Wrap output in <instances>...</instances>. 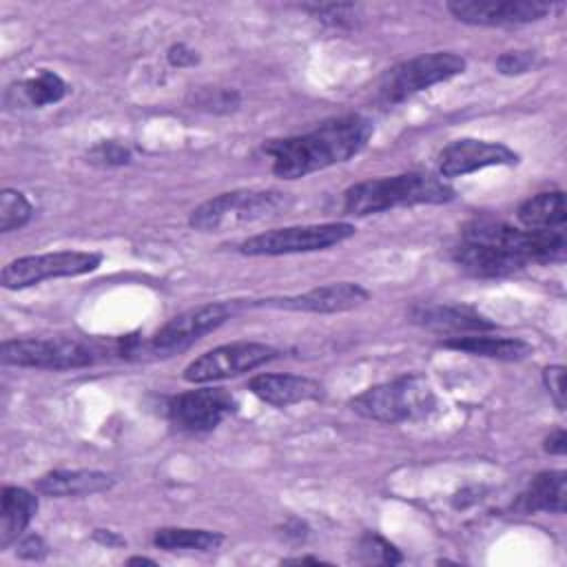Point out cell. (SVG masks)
I'll return each instance as SVG.
<instances>
[{
  "mask_svg": "<svg viewBox=\"0 0 567 567\" xmlns=\"http://www.w3.org/2000/svg\"><path fill=\"white\" fill-rule=\"evenodd\" d=\"M372 131V120L350 113L326 120L308 133L270 140L264 144V153L270 157L277 177L297 179L359 155Z\"/></svg>",
  "mask_w": 567,
  "mask_h": 567,
  "instance_id": "cell-1",
  "label": "cell"
},
{
  "mask_svg": "<svg viewBox=\"0 0 567 567\" xmlns=\"http://www.w3.org/2000/svg\"><path fill=\"white\" fill-rule=\"evenodd\" d=\"M454 197L452 186L432 173H401L374 177L350 186L343 195V210L354 217L383 213L396 206L445 204Z\"/></svg>",
  "mask_w": 567,
  "mask_h": 567,
  "instance_id": "cell-2",
  "label": "cell"
},
{
  "mask_svg": "<svg viewBox=\"0 0 567 567\" xmlns=\"http://www.w3.org/2000/svg\"><path fill=\"white\" fill-rule=\"evenodd\" d=\"M290 197L281 190H228L193 208L188 224L199 233H224L281 215Z\"/></svg>",
  "mask_w": 567,
  "mask_h": 567,
  "instance_id": "cell-3",
  "label": "cell"
},
{
  "mask_svg": "<svg viewBox=\"0 0 567 567\" xmlns=\"http://www.w3.org/2000/svg\"><path fill=\"white\" fill-rule=\"evenodd\" d=\"M436 399L421 374H403L394 381L372 385L350 399L352 412L379 423L414 421L432 412Z\"/></svg>",
  "mask_w": 567,
  "mask_h": 567,
  "instance_id": "cell-4",
  "label": "cell"
},
{
  "mask_svg": "<svg viewBox=\"0 0 567 567\" xmlns=\"http://www.w3.org/2000/svg\"><path fill=\"white\" fill-rule=\"evenodd\" d=\"M465 71V58L452 51L423 53L388 69L379 82V102L394 106L414 93H421L434 84L447 82Z\"/></svg>",
  "mask_w": 567,
  "mask_h": 567,
  "instance_id": "cell-5",
  "label": "cell"
},
{
  "mask_svg": "<svg viewBox=\"0 0 567 567\" xmlns=\"http://www.w3.org/2000/svg\"><path fill=\"white\" fill-rule=\"evenodd\" d=\"M97 348L73 337H24L9 339L0 348L4 365L35 370H75L95 361Z\"/></svg>",
  "mask_w": 567,
  "mask_h": 567,
  "instance_id": "cell-6",
  "label": "cell"
},
{
  "mask_svg": "<svg viewBox=\"0 0 567 567\" xmlns=\"http://www.w3.org/2000/svg\"><path fill=\"white\" fill-rule=\"evenodd\" d=\"M357 228L348 221H328V224H306V226H286L259 233L239 244V252L252 257H277L295 252H315L332 248L350 239Z\"/></svg>",
  "mask_w": 567,
  "mask_h": 567,
  "instance_id": "cell-7",
  "label": "cell"
},
{
  "mask_svg": "<svg viewBox=\"0 0 567 567\" xmlns=\"http://www.w3.org/2000/svg\"><path fill=\"white\" fill-rule=\"evenodd\" d=\"M100 264L102 255L89 250H55L42 255H27L9 261L2 268L0 284L7 290H22L47 279L80 277L93 272Z\"/></svg>",
  "mask_w": 567,
  "mask_h": 567,
  "instance_id": "cell-8",
  "label": "cell"
},
{
  "mask_svg": "<svg viewBox=\"0 0 567 567\" xmlns=\"http://www.w3.org/2000/svg\"><path fill=\"white\" fill-rule=\"evenodd\" d=\"M239 310V301H215L190 310H184L168 319L151 339V352L155 357H173L188 350L204 334L217 330Z\"/></svg>",
  "mask_w": 567,
  "mask_h": 567,
  "instance_id": "cell-9",
  "label": "cell"
},
{
  "mask_svg": "<svg viewBox=\"0 0 567 567\" xmlns=\"http://www.w3.org/2000/svg\"><path fill=\"white\" fill-rule=\"evenodd\" d=\"M279 354L277 348L259 341H235L217 346L184 368V381L188 383H210L250 372Z\"/></svg>",
  "mask_w": 567,
  "mask_h": 567,
  "instance_id": "cell-10",
  "label": "cell"
},
{
  "mask_svg": "<svg viewBox=\"0 0 567 567\" xmlns=\"http://www.w3.org/2000/svg\"><path fill=\"white\" fill-rule=\"evenodd\" d=\"M235 412V399L224 388H197L182 392L168 403V419L184 432L215 430L228 414Z\"/></svg>",
  "mask_w": 567,
  "mask_h": 567,
  "instance_id": "cell-11",
  "label": "cell"
},
{
  "mask_svg": "<svg viewBox=\"0 0 567 567\" xmlns=\"http://www.w3.org/2000/svg\"><path fill=\"white\" fill-rule=\"evenodd\" d=\"M445 9L472 27H509L536 22L551 13L554 4L543 0H454Z\"/></svg>",
  "mask_w": 567,
  "mask_h": 567,
  "instance_id": "cell-12",
  "label": "cell"
},
{
  "mask_svg": "<svg viewBox=\"0 0 567 567\" xmlns=\"http://www.w3.org/2000/svg\"><path fill=\"white\" fill-rule=\"evenodd\" d=\"M370 292L352 281H337L326 284L299 295L288 297H270V299H257L252 306L257 308H279V310H295V312H317V315H332V312H346L361 303H365Z\"/></svg>",
  "mask_w": 567,
  "mask_h": 567,
  "instance_id": "cell-13",
  "label": "cell"
},
{
  "mask_svg": "<svg viewBox=\"0 0 567 567\" xmlns=\"http://www.w3.org/2000/svg\"><path fill=\"white\" fill-rule=\"evenodd\" d=\"M516 162H518V155L501 142L461 137L441 151L439 175L454 179L487 166H512Z\"/></svg>",
  "mask_w": 567,
  "mask_h": 567,
  "instance_id": "cell-14",
  "label": "cell"
},
{
  "mask_svg": "<svg viewBox=\"0 0 567 567\" xmlns=\"http://www.w3.org/2000/svg\"><path fill=\"white\" fill-rule=\"evenodd\" d=\"M452 259L458 268H463L472 277L494 279L507 277L527 266V261L505 246L481 244V241H465L461 239L452 248Z\"/></svg>",
  "mask_w": 567,
  "mask_h": 567,
  "instance_id": "cell-15",
  "label": "cell"
},
{
  "mask_svg": "<svg viewBox=\"0 0 567 567\" xmlns=\"http://www.w3.org/2000/svg\"><path fill=\"white\" fill-rule=\"evenodd\" d=\"M410 319L432 332H485L494 330V321L474 310L472 306H441V303H421L410 310Z\"/></svg>",
  "mask_w": 567,
  "mask_h": 567,
  "instance_id": "cell-16",
  "label": "cell"
},
{
  "mask_svg": "<svg viewBox=\"0 0 567 567\" xmlns=\"http://www.w3.org/2000/svg\"><path fill=\"white\" fill-rule=\"evenodd\" d=\"M248 390L275 408H288L303 401H317L323 394L319 381L301 374H257L248 381Z\"/></svg>",
  "mask_w": 567,
  "mask_h": 567,
  "instance_id": "cell-17",
  "label": "cell"
},
{
  "mask_svg": "<svg viewBox=\"0 0 567 567\" xmlns=\"http://www.w3.org/2000/svg\"><path fill=\"white\" fill-rule=\"evenodd\" d=\"M115 478L97 470H53L35 481V489L44 496H89L111 489Z\"/></svg>",
  "mask_w": 567,
  "mask_h": 567,
  "instance_id": "cell-18",
  "label": "cell"
},
{
  "mask_svg": "<svg viewBox=\"0 0 567 567\" xmlns=\"http://www.w3.org/2000/svg\"><path fill=\"white\" fill-rule=\"evenodd\" d=\"M0 549H7L11 543L20 540L27 525L38 512V498L24 489L7 485L0 496Z\"/></svg>",
  "mask_w": 567,
  "mask_h": 567,
  "instance_id": "cell-19",
  "label": "cell"
},
{
  "mask_svg": "<svg viewBox=\"0 0 567 567\" xmlns=\"http://www.w3.org/2000/svg\"><path fill=\"white\" fill-rule=\"evenodd\" d=\"M443 348L474 354V357H489L498 361H520L534 352V348L514 337H485V334H474V337H450L443 341Z\"/></svg>",
  "mask_w": 567,
  "mask_h": 567,
  "instance_id": "cell-20",
  "label": "cell"
},
{
  "mask_svg": "<svg viewBox=\"0 0 567 567\" xmlns=\"http://www.w3.org/2000/svg\"><path fill=\"white\" fill-rule=\"evenodd\" d=\"M518 221L527 230H565V224H567L565 193L547 190L525 199L518 208Z\"/></svg>",
  "mask_w": 567,
  "mask_h": 567,
  "instance_id": "cell-21",
  "label": "cell"
},
{
  "mask_svg": "<svg viewBox=\"0 0 567 567\" xmlns=\"http://www.w3.org/2000/svg\"><path fill=\"white\" fill-rule=\"evenodd\" d=\"M565 496H567V474L563 470L540 472L520 496L518 505L523 512H565Z\"/></svg>",
  "mask_w": 567,
  "mask_h": 567,
  "instance_id": "cell-22",
  "label": "cell"
},
{
  "mask_svg": "<svg viewBox=\"0 0 567 567\" xmlns=\"http://www.w3.org/2000/svg\"><path fill=\"white\" fill-rule=\"evenodd\" d=\"M11 93L18 95L20 104L47 106V104L60 102L66 95V84L58 73L49 71V69H40V73H35L33 78L13 86ZM18 100H16V104H18Z\"/></svg>",
  "mask_w": 567,
  "mask_h": 567,
  "instance_id": "cell-23",
  "label": "cell"
},
{
  "mask_svg": "<svg viewBox=\"0 0 567 567\" xmlns=\"http://www.w3.org/2000/svg\"><path fill=\"white\" fill-rule=\"evenodd\" d=\"M221 543H224V536L219 532L190 529V527H162L153 536V545L166 551H175V549L213 551Z\"/></svg>",
  "mask_w": 567,
  "mask_h": 567,
  "instance_id": "cell-24",
  "label": "cell"
},
{
  "mask_svg": "<svg viewBox=\"0 0 567 567\" xmlns=\"http://www.w3.org/2000/svg\"><path fill=\"white\" fill-rule=\"evenodd\" d=\"M33 215V206L24 193L16 188H4L0 193V230L11 233L29 224Z\"/></svg>",
  "mask_w": 567,
  "mask_h": 567,
  "instance_id": "cell-25",
  "label": "cell"
},
{
  "mask_svg": "<svg viewBox=\"0 0 567 567\" xmlns=\"http://www.w3.org/2000/svg\"><path fill=\"white\" fill-rule=\"evenodd\" d=\"M86 157L91 164H97V166H122L131 162V151L120 142L104 140V142H97L86 153Z\"/></svg>",
  "mask_w": 567,
  "mask_h": 567,
  "instance_id": "cell-26",
  "label": "cell"
},
{
  "mask_svg": "<svg viewBox=\"0 0 567 567\" xmlns=\"http://www.w3.org/2000/svg\"><path fill=\"white\" fill-rule=\"evenodd\" d=\"M195 104H197V109H204L210 113H228V111L237 109L239 95L230 89H204L195 97Z\"/></svg>",
  "mask_w": 567,
  "mask_h": 567,
  "instance_id": "cell-27",
  "label": "cell"
},
{
  "mask_svg": "<svg viewBox=\"0 0 567 567\" xmlns=\"http://www.w3.org/2000/svg\"><path fill=\"white\" fill-rule=\"evenodd\" d=\"M496 71L501 75H523L536 66V53L534 51H505L494 62Z\"/></svg>",
  "mask_w": 567,
  "mask_h": 567,
  "instance_id": "cell-28",
  "label": "cell"
},
{
  "mask_svg": "<svg viewBox=\"0 0 567 567\" xmlns=\"http://www.w3.org/2000/svg\"><path fill=\"white\" fill-rule=\"evenodd\" d=\"M303 9L306 11H310L312 16H317V18H321L323 22H328V24H343V22H348L350 18H354V11H357V7L354 4H303Z\"/></svg>",
  "mask_w": 567,
  "mask_h": 567,
  "instance_id": "cell-29",
  "label": "cell"
},
{
  "mask_svg": "<svg viewBox=\"0 0 567 567\" xmlns=\"http://www.w3.org/2000/svg\"><path fill=\"white\" fill-rule=\"evenodd\" d=\"M361 549H363L365 554H370L372 560H374L377 556H379L383 563H390V565L403 560V556L399 554V549H396L394 545H390L388 540H383L381 536H377V534H368V536L361 540Z\"/></svg>",
  "mask_w": 567,
  "mask_h": 567,
  "instance_id": "cell-30",
  "label": "cell"
},
{
  "mask_svg": "<svg viewBox=\"0 0 567 567\" xmlns=\"http://www.w3.org/2000/svg\"><path fill=\"white\" fill-rule=\"evenodd\" d=\"M545 388L549 390L558 410H565V368L563 365H547L543 370Z\"/></svg>",
  "mask_w": 567,
  "mask_h": 567,
  "instance_id": "cell-31",
  "label": "cell"
},
{
  "mask_svg": "<svg viewBox=\"0 0 567 567\" xmlns=\"http://www.w3.org/2000/svg\"><path fill=\"white\" fill-rule=\"evenodd\" d=\"M47 543L38 534H27L18 540V556L24 560H42L47 556Z\"/></svg>",
  "mask_w": 567,
  "mask_h": 567,
  "instance_id": "cell-32",
  "label": "cell"
},
{
  "mask_svg": "<svg viewBox=\"0 0 567 567\" xmlns=\"http://www.w3.org/2000/svg\"><path fill=\"white\" fill-rule=\"evenodd\" d=\"M166 58H168V62H171L173 66H177V69H182V66H190V64H195V62H197V53H195L190 47H186L184 42L173 44V47L168 49Z\"/></svg>",
  "mask_w": 567,
  "mask_h": 567,
  "instance_id": "cell-33",
  "label": "cell"
},
{
  "mask_svg": "<svg viewBox=\"0 0 567 567\" xmlns=\"http://www.w3.org/2000/svg\"><path fill=\"white\" fill-rule=\"evenodd\" d=\"M545 452L563 456L567 452V434L565 430H554L547 439H545Z\"/></svg>",
  "mask_w": 567,
  "mask_h": 567,
  "instance_id": "cell-34",
  "label": "cell"
},
{
  "mask_svg": "<svg viewBox=\"0 0 567 567\" xmlns=\"http://www.w3.org/2000/svg\"><path fill=\"white\" fill-rule=\"evenodd\" d=\"M93 540H97L100 545H106V547H122L124 545V538L117 536L111 529H95L93 532Z\"/></svg>",
  "mask_w": 567,
  "mask_h": 567,
  "instance_id": "cell-35",
  "label": "cell"
},
{
  "mask_svg": "<svg viewBox=\"0 0 567 567\" xmlns=\"http://www.w3.org/2000/svg\"><path fill=\"white\" fill-rule=\"evenodd\" d=\"M284 563H295V565H303V563H312V565H321L323 560L315 558V556H301V558H286Z\"/></svg>",
  "mask_w": 567,
  "mask_h": 567,
  "instance_id": "cell-36",
  "label": "cell"
},
{
  "mask_svg": "<svg viewBox=\"0 0 567 567\" xmlns=\"http://www.w3.org/2000/svg\"><path fill=\"white\" fill-rule=\"evenodd\" d=\"M128 565H157L153 558H144V556H133L128 558Z\"/></svg>",
  "mask_w": 567,
  "mask_h": 567,
  "instance_id": "cell-37",
  "label": "cell"
}]
</instances>
